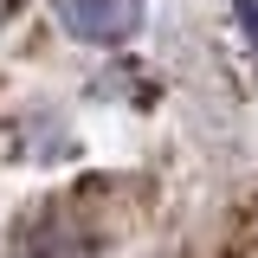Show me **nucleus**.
I'll list each match as a JSON object with an SVG mask.
<instances>
[{
	"label": "nucleus",
	"mask_w": 258,
	"mask_h": 258,
	"mask_svg": "<svg viewBox=\"0 0 258 258\" xmlns=\"http://www.w3.org/2000/svg\"><path fill=\"white\" fill-rule=\"evenodd\" d=\"M58 26L84 45H123L142 26V0H58Z\"/></svg>",
	"instance_id": "1"
},
{
	"label": "nucleus",
	"mask_w": 258,
	"mask_h": 258,
	"mask_svg": "<svg viewBox=\"0 0 258 258\" xmlns=\"http://www.w3.org/2000/svg\"><path fill=\"white\" fill-rule=\"evenodd\" d=\"M26 252L32 258H91V232H71L64 213H39L26 226Z\"/></svg>",
	"instance_id": "2"
},
{
	"label": "nucleus",
	"mask_w": 258,
	"mask_h": 258,
	"mask_svg": "<svg viewBox=\"0 0 258 258\" xmlns=\"http://www.w3.org/2000/svg\"><path fill=\"white\" fill-rule=\"evenodd\" d=\"M7 20H13V0H0V26H7Z\"/></svg>",
	"instance_id": "3"
}]
</instances>
